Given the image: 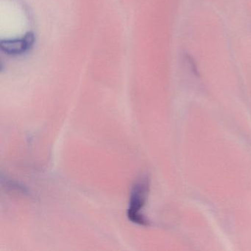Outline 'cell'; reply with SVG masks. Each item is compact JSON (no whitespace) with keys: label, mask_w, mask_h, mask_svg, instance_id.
I'll use <instances>...</instances> for the list:
<instances>
[{"label":"cell","mask_w":251,"mask_h":251,"mask_svg":"<svg viewBox=\"0 0 251 251\" xmlns=\"http://www.w3.org/2000/svg\"><path fill=\"white\" fill-rule=\"evenodd\" d=\"M149 192V182L147 177H141L133 185L130 194V206L127 217L133 223L141 226H148V221L141 214L140 211L145 205Z\"/></svg>","instance_id":"obj_1"},{"label":"cell","mask_w":251,"mask_h":251,"mask_svg":"<svg viewBox=\"0 0 251 251\" xmlns=\"http://www.w3.org/2000/svg\"><path fill=\"white\" fill-rule=\"evenodd\" d=\"M34 42V34L30 32L22 39L2 41L0 43V48L1 50L7 55H20L31 50Z\"/></svg>","instance_id":"obj_2"}]
</instances>
